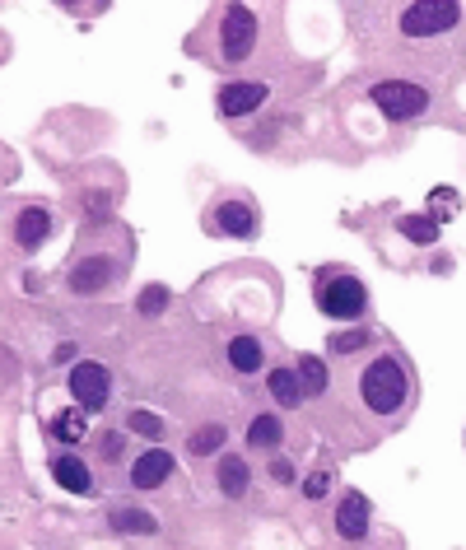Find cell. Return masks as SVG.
I'll use <instances>...</instances> for the list:
<instances>
[{
  "instance_id": "cell-1",
  "label": "cell",
  "mask_w": 466,
  "mask_h": 550,
  "mask_svg": "<svg viewBox=\"0 0 466 550\" xmlns=\"http://www.w3.org/2000/svg\"><path fill=\"white\" fill-rule=\"evenodd\" d=\"M359 397L373 415H397L411 401V369L397 355H378L369 369L359 374Z\"/></svg>"
},
{
  "instance_id": "cell-2",
  "label": "cell",
  "mask_w": 466,
  "mask_h": 550,
  "mask_svg": "<svg viewBox=\"0 0 466 550\" xmlns=\"http://www.w3.org/2000/svg\"><path fill=\"white\" fill-rule=\"evenodd\" d=\"M317 308L336 317V322H350V317H364V308H369V290H364V280L355 275H322L317 280Z\"/></svg>"
},
{
  "instance_id": "cell-3",
  "label": "cell",
  "mask_w": 466,
  "mask_h": 550,
  "mask_svg": "<svg viewBox=\"0 0 466 550\" xmlns=\"http://www.w3.org/2000/svg\"><path fill=\"white\" fill-rule=\"evenodd\" d=\"M121 271H127V257H108V252H85L75 261V267L66 271V284L75 294H103L112 290V284L121 280Z\"/></svg>"
},
{
  "instance_id": "cell-4",
  "label": "cell",
  "mask_w": 466,
  "mask_h": 550,
  "mask_svg": "<svg viewBox=\"0 0 466 550\" xmlns=\"http://www.w3.org/2000/svg\"><path fill=\"white\" fill-rule=\"evenodd\" d=\"M66 387H70L75 406H79V411H89V415L108 411V401H112V374H108L98 359L75 364V369H70V378H66Z\"/></svg>"
},
{
  "instance_id": "cell-5",
  "label": "cell",
  "mask_w": 466,
  "mask_h": 550,
  "mask_svg": "<svg viewBox=\"0 0 466 550\" xmlns=\"http://www.w3.org/2000/svg\"><path fill=\"white\" fill-rule=\"evenodd\" d=\"M369 94H373L378 112L388 121H411V117H420L424 108H429V94H424L420 85H411V79H378Z\"/></svg>"
},
{
  "instance_id": "cell-6",
  "label": "cell",
  "mask_w": 466,
  "mask_h": 550,
  "mask_svg": "<svg viewBox=\"0 0 466 550\" xmlns=\"http://www.w3.org/2000/svg\"><path fill=\"white\" fill-rule=\"evenodd\" d=\"M462 19V5L457 0H420V5H406L401 10V33L406 37H434V33H448Z\"/></svg>"
},
{
  "instance_id": "cell-7",
  "label": "cell",
  "mask_w": 466,
  "mask_h": 550,
  "mask_svg": "<svg viewBox=\"0 0 466 550\" xmlns=\"http://www.w3.org/2000/svg\"><path fill=\"white\" fill-rule=\"evenodd\" d=\"M257 33H261L257 14H252L248 5H229V10H225V24H219V56H225L229 66L248 61L252 47H257Z\"/></svg>"
},
{
  "instance_id": "cell-8",
  "label": "cell",
  "mask_w": 466,
  "mask_h": 550,
  "mask_svg": "<svg viewBox=\"0 0 466 550\" xmlns=\"http://www.w3.org/2000/svg\"><path fill=\"white\" fill-rule=\"evenodd\" d=\"M173 476V453L168 447H150V453H140L135 462H131V490H159Z\"/></svg>"
},
{
  "instance_id": "cell-9",
  "label": "cell",
  "mask_w": 466,
  "mask_h": 550,
  "mask_svg": "<svg viewBox=\"0 0 466 550\" xmlns=\"http://www.w3.org/2000/svg\"><path fill=\"white\" fill-rule=\"evenodd\" d=\"M266 103V85L261 79H229L225 89H219V112L225 117H248Z\"/></svg>"
},
{
  "instance_id": "cell-10",
  "label": "cell",
  "mask_w": 466,
  "mask_h": 550,
  "mask_svg": "<svg viewBox=\"0 0 466 550\" xmlns=\"http://www.w3.org/2000/svg\"><path fill=\"white\" fill-rule=\"evenodd\" d=\"M257 206L252 201H225L215 215H210V229H219L225 238H252L257 234Z\"/></svg>"
},
{
  "instance_id": "cell-11",
  "label": "cell",
  "mask_w": 466,
  "mask_h": 550,
  "mask_svg": "<svg viewBox=\"0 0 466 550\" xmlns=\"http://www.w3.org/2000/svg\"><path fill=\"white\" fill-rule=\"evenodd\" d=\"M47 234H52V215L43 206H24V210L14 215V242L24 252H37L47 242Z\"/></svg>"
},
{
  "instance_id": "cell-12",
  "label": "cell",
  "mask_w": 466,
  "mask_h": 550,
  "mask_svg": "<svg viewBox=\"0 0 466 550\" xmlns=\"http://www.w3.org/2000/svg\"><path fill=\"white\" fill-rule=\"evenodd\" d=\"M369 513H373V504L364 499L359 490L346 495V499H340V508H336V532L346 537V541H359L364 532H369Z\"/></svg>"
},
{
  "instance_id": "cell-13",
  "label": "cell",
  "mask_w": 466,
  "mask_h": 550,
  "mask_svg": "<svg viewBox=\"0 0 466 550\" xmlns=\"http://www.w3.org/2000/svg\"><path fill=\"white\" fill-rule=\"evenodd\" d=\"M52 476L66 485L70 495H94V476H89V466L79 462L75 453H61V457H52Z\"/></svg>"
},
{
  "instance_id": "cell-14",
  "label": "cell",
  "mask_w": 466,
  "mask_h": 550,
  "mask_svg": "<svg viewBox=\"0 0 466 550\" xmlns=\"http://www.w3.org/2000/svg\"><path fill=\"white\" fill-rule=\"evenodd\" d=\"M215 476H219V490H225L229 499H238V495H248V485H252V466L242 457H219Z\"/></svg>"
},
{
  "instance_id": "cell-15",
  "label": "cell",
  "mask_w": 466,
  "mask_h": 550,
  "mask_svg": "<svg viewBox=\"0 0 466 550\" xmlns=\"http://www.w3.org/2000/svg\"><path fill=\"white\" fill-rule=\"evenodd\" d=\"M261 359H266V345H261L257 336H233L229 341V364L238 374H257Z\"/></svg>"
},
{
  "instance_id": "cell-16",
  "label": "cell",
  "mask_w": 466,
  "mask_h": 550,
  "mask_svg": "<svg viewBox=\"0 0 466 550\" xmlns=\"http://www.w3.org/2000/svg\"><path fill=\"white\" fill-rule=\"evenodd\" d=\"M271 397H275V406H294L303 401V382H298V369H271Z\"/></svg>"
},
{
  "instance_id": "cell-17",
  "label": "cell",
  "mask_w": 466,
  "mask_h": 550,
  "mask_svg": "<svg viewBox=\"0 0 466 550\" xmlns=\"http://www.w3.org/2000/svg\"><path fill=\"white\" fill-rule=\"evenodd\" d=\"M280 439H285V420L280 415H252V424H248L252 447H280Z\"/></svg>"
},
{
  "instance_id": "cell-18",
  "label": "cell",
  "mask_w": 466,
  "mask_h": 550,
  "mask_svg": "<svg viewBox=\"0 0 466 550\" xmlns=\"http://www.w3.org/2000/svg\"><path fill=\"white\" fill-rule=\"evenodd\" d=\"M298 382H303V397H317V392H327L331 374H327V364H322L317 355H303L298 359Z\"/></svg>"
},
{
  "instance_id": "cell-19",
  "label": "cell",
  "mask_w": 466,
  "mask_h": 550,
  "mask_svg": "<svg viewBox=\"0 0 466 550\" xmlns=\"http://www.w3.org/2000/svg\"><path fill=\"white\" fill-rule=\"evenodd\" d=\"M112 527H117V532H127V537H150L159 522H154L150 513H140V508H117V513H112Z\"/></svg>"
},
{
  "instance_id": "cell-20",
  "label": "cell",
  "mask_w": 466,
  "mask_h": 550,
  "mask_svg": "<svg viewBox=\"0 0 466 550\" xmlns=\"http://www.w3.org/2000/svg\"><path fill=\"white\" fill-rule=\"evenodd\" d=\"M411 242H438V219H424V215H401L397 224Z\"/></svg>"
},
{
  "instance_id": "cell-21",
  "label": "cell",
  "mask_w": 466,
  "mask_h": 550,
  "mask_svg": "<svg viewBox=\"0 0 466 550\" xmlns=\"http://www.w3.org/2000/svg\"><path fill=\"white\" fill-rule=\"evenodd\" d=\"M127 430L131 434H145V439H164V420H159L154 411H131L127 415Z\"/></svg>"
},
{
  "instance_id": "cell-22",
  "label": "cell",
  "mask_w": 466,
  "mask_h": 550,
  "mask_svg": "<svg viewBox=\"0 0 466 550\" xmlns=\"http://www.w3.org/2000/svg\"><path fill=\"white\" fill-rule=\"evenodd\" d=\"M52 434L66 439V443H75L79 434H85V415H79V411H61V415L52 420Z\"/></svg>"
},
{
  "instance_id": "cell-23",
  "label": "cell",
  "mask_w": 466,
  "mask_h": 550,
  "mask_svg": "<svg viewBox=\"0 0 466 550\" xmlns=\"http://www.w3.org/2000/svg\"><path fill=\"white\" fill-rule=\"evenodd\" d=\"M364 345H369V332H340V336L327 341V350L331 355H355V350H364Z\"/></svg>"
},
{
  "instance_id": "cell-24",
  "label": "cell",
  "mask_w": 466,
  "mask_h": 550,
  "mask_svg": "<svg viewBox=\"0 0 466 550\" xmlns=\"http://www.w3.org/2000/svg\"><path fill=\"white\" fill-rule=\"evenodd\" d=\"M225 447V424H206L200 434H192V453H215Z\"/></svg>"
},
{
  "instance_id": "cell-25",
  "label": "cell",
  "mask_w": 466,
  "mask_h": 550,
  "mask_svg": "<svg viewBox=\"0 0 466 550\" xmlns=\"http://www.w3.org/2000/svg\"><path fill=\"white\" fill-rule=\"evenodd\" d=\"M164 303H168V290H164V284H150V290L140 294V308H145L150 317H154V313H164Z\"/></svg>"
},
{
  "instance_id": "cell-26",
  "label": "cell",
  "mask_w": 466,
  "mask_h": 550,
  "mask_svg": "<svg viewBox=\"0 0 466 550\" xmlns=\"http://www.w3.org/2000/svg\"><path fill=\"white\" fill-rule=\"evenodd\" d=\"M327 485H331V476H327V472H313V476H308V485H303V495H308V499H322V495H327Z\"/></svg>"
},
{
  "instance_id": "cell-27",
  "label": "cell",
  "mask_w": 466,
  "mask_h": 550,
  "mask_svg": "<svg viewBox=\"0 0 466 550\" xmlns=\"http://www.w3.org/2000/svg\"><path fill=\"white\" fill-rule=\"evenodd\" d=\"M19 173V164H14V154L5 150V145H0V187H5V182Z\"/></svg>"
},
{
  "instance_id": "cell-28",
  "label": "cell",
  "mask_w": 466,
  "mask_h": 550,
  "mask_svg": "<svg viewBox=\"0 0 466 550\" xmlns=\"http://www.w3.org/2000/svg\"><path fill=\"white\" fill-rule=\"evenodd\" d=\"M271 476H275L280 485H285V480H294V462H285V457H275V462H271Z\"/></svg>"
},
{
  "instance_id": "cell-29",
  "label": "cell",
  "mask_w": 466,
  "mask_h": 550,
  "mask_svg": "<svg viewBox=\"0 0 466 550\" xmlns=\"http://www.w3.org/2000/svg\"><path fill=\"white\" fill-rule=\"evenodd\" d=\"M103 462H117V453H121V434H103Z\"/></svg>"
}]
</instances>
